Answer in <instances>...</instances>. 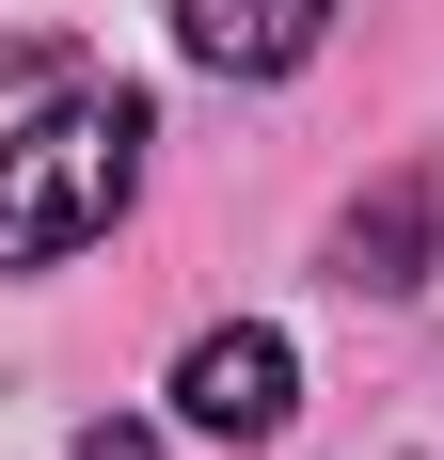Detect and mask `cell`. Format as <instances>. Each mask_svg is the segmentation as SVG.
I'll list each match as a JSON object with an SVG mask.
<instances>
[{"label":"cell","mask_w":444,"mask_h":460,"mask_svg":"<svg viewBox=\"0 0 444 460\" xmlns=\"http://www.w3.org/2000/svg\"><path fill=\"white\" fill-rule=\"evenodd\" d=\"M333 286H429V175H381L333 223Z\"/></svg>","instance_id":"cell-4"},{"label":"cell","mask_w":444,"mask_h":460,"mask_svg":"<svg viewBox=\"0 0 444 460\" xmlns=\"http://www.w3.org/2000/svg\"><path fill=\"white\" fill-rule=\"evenodd\" d=\"M286 397H302V349H286L270 318H222V333H191V349H175V413L207 429V445H270Z\"/></svg>","instance_id":"cell-2"},{"label":"cell","mask_w":444,"mask_h":460,"mask_svg":"<svg viewBox=\"0 0 444 460\" xmlns=\"http://www.w3.org/2000/svg\"><path fill=\"white\" fill-rule=\"evenodd\" d=\"M317 32H333V0H175V48L207 80H286V64H317Z\"/></svg>","instance_id":"cell-3"},{"label":"cell","mask_w":444,"mask_h":460,"mask_svg":"<svg viewBox=\"0 0 444 460\" xmlns=\"http://www.w3.org/2000/svg\"><path fill=\"white\" fill-rule=\"evenodd\" d=\"M143 143H159V111H143L128 80L32 111V128L0 143V270H64L80 238H111L128 190H143Z\"/></svg>","instance_id":"cell-1"},{"label":"cell","mask_w":444,"mask_h":460,"mask_svg":"<svg viewBox=\"0 0 444 460\" xmlns=\"http://www.w3.org/2000/svg\"><path fill=\"white\" fill-rule=\"evenodd\" d=\"M80 460H159V445H143L128 413H95V429H80Z\"/></svg>","instance_id":"cell-5"}]
</instances>
